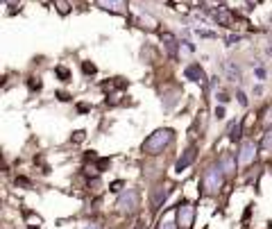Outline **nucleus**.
Segmentation results:
<instances>
[{"mask_svg": "<svg viewBox=\"0 0 272 229\" xmlns=\"http://www.w3.org/2000/svg\"><path fill=\"white\" fill-rule=\"evenodd\" d=\"M172 138H175V132H172V129H168V127L154 129V132L143 141L141 150L148 152V155H159V152H163L168 145H170Z\"/></svg>", "mask_w": 272, "mask_h": 229, "instance_id": "f257e3e1", "label": "nucleus"}, {"mask_svg": "<svg viewBox=\"0 0 272 229\" xmlns=\"http://www.w3.org/2000/svg\"><path fill=\"white\" fill-rule=\"evenodd\" d=\"M225 170L220 168V164L211 166V168L204 170L202 175V182H199V186H202V191L207 193V195H218L222 188V184H225Z\"/></svg>", "mask_w": 272, "mask_h": 229, "instance_id": "f03ea898", "label": "nucleus"}, {"mask_svg": "<svg viewBox=\"0 0 272 229\" xmlns=\"http://www.w3.org/2000/svg\"><path fill=\"white\" fill-rule=\"evenodd\" d=\"M116 209L120 211V213H134V211L139 209V195H136V191H122L120 195H118Z\"/></svg>", "mask_w": 272, "mask_h": 229, "instance_id": "7ed1b4c3", "label": "nucleus"}, {"mask_svg": "<svg viewBox=\"0 0 272 229\" xmlns=\"http://www.w3.org/2000/svg\"><path fill=\"white\" fill-rule=\"evenodd\" d=\"M193 218H195V206L190 202H184V204L177 206V224H179V229H190Z\"/></svg>", "mask_w": 272, "mask_h": 229, "instance_id": "20e7f679", "label": "nucleus"}, {"mask_svg": "<svg viewBox=\"0 0 272 229\" xmlns=\"http://www.w3.org/2000/svg\"><path fill=\"white\" fill-rule=\"evenodd\" d=\"M256 159V143L254 141H245L238 150V166H249Z\"/></svg>", "mask_w": 272, "mask_h": 229, "instance_id": "39448f33", "label": "nucleus"}, {"mask_svg": "<svg viewBox=\"0 0 272 229\" xmlns=\"http://www.w3.org/2000/svg\"><path fill=\"white\" fill-rule=\"evenodd\" d=\"M98 7L104 12H113V14H127V3L125 0H95Z\"/></svg>", "mask_w": 272, "mask_h": 229, "instance_id": "423d86ee", "label": "nucleus"}, {"mask_svg": "<svg viewBox=\"0 0 272 229\" xmlns=\"http://www.w3.org/2000/svg\"><path fill=\"white\" fill-rule=\"evenodd\" d=\"M195 155H197V147H195V145H190L188 150H186L184 155H181L179 159H177V164H175V170H177V173H181V170H186V168H188V166L195 161Z\"/></svg>", "mask_w": 272, "mask_h": 229, "instance_id": "0eeeda50", "label": "nucleus"}, {"mask_svg": "<svg viewBox=\"0 0 272 229\" xmlns=\"http://www.w3.org/2000/svg\"><path fill=\"white\" fill-rule=\"evenodd\" d=\"M161 43H163V48H166L168 57H172V59H175V57H177V48H179V41H177V39L172 37L170 32H163L161 34Z\"/></svg>", "mask_w": 272, "mask_h": 229, "instance_id": "6e6552de", "label": "nucleus"}, {"mask_svg": "<svg viewBox=\"0 0 272 229\" xmlns=\"http://www.w3.org/2000/svg\"><path fill=\"white\" fill-rule=\"evenodd\" d=\"M184 75H186V78H188V80H193V82L202 84V87H204V84H207V75H204V70L199 68L197 64H190L188 68L184 70Z\"/></svg>", "mask_w": 272, "mask_h": 229, "instance_id": "1a4fd4ad", "label": "nucleus"}, {"mask_svg": "<svg viewBox=\"0 0 272 229\" xmlns=\"http://www.w3.org/2000/svg\"><path fill=\"white\" fill-rule=\"evenodd\" d=\"M168 195H170V186H157L154 188L152 191V206L154 209H159V206L168 200Z\"/></svg>", "mask_w": 272, "mask_h": 229, "instance_id": "9d476101", "label": "nucleus"}, {"mask_svg": "<svg viewBox=\"0 0 272 229\" xmlns=\"http://www.w3.org/2000/svg\"><path fill=\"white\" fill-rule=\"evenodd\" d=\"M218 164H220V168L225 170V175L229 177V175H234V173H236V164H238V159H236L234 155H222Z\"/></svg>", "mask_w": 272, "mask_h": 229, "instance_id": "9b49d317", "label": "nucleus"}, {"mask_svg": "<svg viewBox=\"0 0 272 229\" xmlns=\"http://www.w3.org/2000/svg\"><path fill=\"white\" fill-rule=\"evenodd\" d=\"M211 16H213V19H216L220 25H231V12L225 10V7H216Z\"/></svg>", "mask_w": 272, "mask_h": 229, "instance_id": "f8f14e48", "label": "nucleus"}, {"mask_svg": "<svg viewBox=\"0 0 272 229\" xmlns=\"http://www.w3.org/2000/svg\"><path fill=\"white\" fill-rule=\"evenodd\" d=\"M222 68H225V75L231 80V82H238V80H240V68L234 64V61H225Z\"/></svg>", "mask_w": 272, "mask_h": 229, "instance_id": "ddd939ff", "label": "nucleus"}, {"mask_svg": "<svg viewBox=\"0 0 272 229\" xmlns=\"http://www.w3.org/2000/svg\"><path fill=\"white\" fill-rule=\"evenodd\" d=\"M243 120H238V123H236V127H231V132H229V141H240V134H243Z\"/></svg>", "mask_w": 272, "mask_h": 229, "instance_id": "4468645a", "label": "nucleus"}, {"mask_svg": "<svg viewBox=\"0 0 272 229\" xmlns=\"http://www.w3.org/2000/svg\"><path fill=\"white\" fill-rule=\"evenodd\" d=\"M261 147H263V150H265V152H272V129H267V132L263 134Z\"/></svg>", "mask_w": 272, "mask_h": 229, "instance_id": "2eb2a0df", "label": "nucleus"}, {"mask_svg": "<svg viewBox=\"0 0 272 229\" xmlns=\"http://www.w3.org/2000/svg\"><path fill=\"white\" fill-rule=\"evenodd\" d=\"M82 70H84L86 75H95V73H98V68H95L91 61H84V64H82Z\"/></svg>", "mask_w": 272, "mask_h": 229, "instance_id": "dca6fc26", "label": "nucleus"}, {"mask_svg": "<svg viewBox=\"0 0 272 229\" xmlns=\"http://www.w3.org/2000/svg\"><path fill=\"white\" fill-rule=\"evenodd\" d=\"M243 41V37H238V34H231V37H227V43L229 46H234V43H240Z\"/></svg>", "mask_w": 272, "mask_h": 229, "instance_id": "f3484780", "label": "nucleus"}, {"mask_svg": "<svg viewBox=\"0 0 272 229\" xmlns=\"http://www.w3.org/2000/svg\"><path fill=\"white\" fill-rule=\"evenodd\" d=\"M177 227H179L177 220H175V222H161V224H159V229H177Z\"/></svg>", "mask_w": 272, "mask_h": 229, "instance_id": "a211bd4d", "label": "nucleus"}, {"mask_svg": "<svg viewBox=\"0 0 272 229\" xmlns=\"http://www.w3.org/2000/svg\"><path fill=\"white\" fill-rule=\"evenodd\" d=\"M197 34H199V37H207V39H213V37H216V34H213V32H209V30H197Z\"/></svg>", "mask_w": 272, "mask_h": 229, "instance_id": "6ab92c4d", "label": "nucleus"}, {"mask_svg": "<svg viewBox=\"0 0 272 229\" xmlns=\"http://www.w3.org/2000/svg\"><path fill=\"white\" fill-rule=\"evenodd\" d=\"M236 96H238V102H240V105H243V107L247 105V98H245V93H243V91H238V93H236Z\"/></svg>", "mask_w": 272, "mask_h": 229, "instance_id": "aec40b11", "label": "nucleus"}, {"mask_svg": "<svg viewBox=\"0 0 272 229\" xmlns=\"http://www.w3.org/2000/svg\"><path fill=\"white\" fill-rule=\"evenodd\" d=\"M82 138H84V132H75V134H73V141H77V143H80Z\"/></svg>", "mask_w": 272, "mask_h": 229, "instance_id": "412c9836", "label": "nucleus"}, {"mask_svg": "<svg viewBox=\"0 0 272 229\" xmlns=\"http://www.w3.org/2000/svg\"><path fill=\"white\" fill-rule=\"evenodd\" d=\"M57 75H59V78H68V70H66V68H59Z\"/></svg>", "mask_w": 272, "mask_h": 229, "instance_id": "4be33fe9", "label": "nucleus"}, {"mask_svg": "<svg viewBox=\"0 0 272 229\" xmlns=\"http://www.w3.org/2000/svg\"><path fill=\"white\" fill-rule=\"evenodd\" d=\"M216 116H218V118H222V116H225V109H222V107H218V109H216Z\"/></svg>", "mask_w": 272, "mask_h": 229, "instance_id": "5701e85b", "label": "nucleus"}, {"mask_svg": "<svg viewBox=\"0 0 272 229\" xmlns=\"http://www.w3.org/2000/svg\"><path fill=\"white\" fill-rule=\"evenodd\" d=\"M84 229H102V227H100V224H95V222H91V224H86Z\"/></svg>", "mask_w": 272, "mask_h": 229, "instance_id": "b1692460", "label": "nucleus"}, {"mask_svg": "<svg viewBox=\"0 0 272 229\" xmlns=\"http://www.w3.org/2000/svg\"><path fill=\"white\" fill-rule=\"evenodd\" d=\"M3 3H7V5H14V3H18V0H3Z\"/></svg>", "mask_w": 272, "mask_h": 229, "instance_id": "393cba45", "label": "nucleus"}, {"mask_svg": "<svg viewBox=\"0 0 272 229\" xmlns=\"http://www.w3.org/2000/svg\"><path fill=\"white\" fill-rule=\"evenodd\" d=\"M134 229H145V224H143V222H141V224H136V227H134Z\"/></svg>", "mask_w": 272, "mask_h": 229, "instance_id": "a878e982", "label": "nucleus"}, {"mask_svg": "<svg viewBox=\"0 0 272 229\" xmlns=\"http://www.w3.org/2000/svg\"><path fill=\"white\" fill-rule=\"evenodd\" d=\"M265 52H267V55H270V57H272V46H270V48H267V50H265Z\"/></svg>", "mask_w": 272, "mask_h": 229, "instance_id": "bb28decb", "label": "nucleus"}]
</instances>
